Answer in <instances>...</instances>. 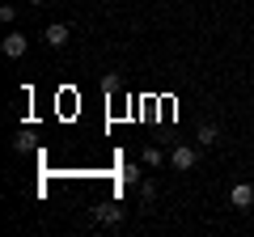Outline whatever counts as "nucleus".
<instances>
[{
	"mask_svg": "<svg viewBox=\"0 0 254 237\" xmlns=\"http://www.w3.org/2000/svg\"><path fill=\"white\" fill-rule=\"evenodd\" d=\"M254 203V186L250 182H237L233 191H229V208H237V212H246Z\"/></svg>",
	"mask_w": 254,
	"mask_h": 237,
	"instance_id": "1",
	"label": "nucleus"
},
{
	"mask_svg": "<svg viewBox=\"0 0 254 237\" xmlns=\"http://www.w3.org/2000/svg\"><path fill=\"white\" fill-rule=\"evenodd\" d=\"M26 34H17V30H13V34H4V43H0V51L9 55V59H21V55H26Z\"/></svg>",
	"mask_w": 254,
	"mask_h": 237,
	"instance_id": "2",
	"label": "nucleus"
},
{
	"mask_svg": "<svg viewBox=\"0 0 254 237\" xmlns=\"http://www.w3.org/2000/svg\"><path fill=\"white\" fill-rule=\"evenodd\" d=\"M170 165H174V170H182V174H187L190 165H195V148H187V144H182V148H174V153H170Z\"/></svg>",
	"mask_w": 254,
	"mask_h": 237,
	"instance_id": "3",
	"label": "nucleus"
},
{
	"mask_svg": "<svg viewBox=\"0 0 254 237\" xmlns=\"http://www.w3.org/2000/svg\"><path fill=\"white\" fill-rule=\"evenodd\" d=\"M93 216H98L102 225H119V220H123V208H115V203H98Z\"/></svg>",
	"mask_w": 254,
	"mask_h": 237,
	"instance_id": "4",
	"label": "nucleus"
},
{
	"mask_svg": "<svg viewBox=\"0 0 254 237\" xmlns=\"http://www.w3.org/2000/svg\"><path fill=\"white\" fill-rule=\"evenodd\" d=\"M216 140H220V131H216V123H203V127L195 131V144H199V148H212V144H216Z\"/></svg>",
	"mask_w": 254,
	"mask_h": 237,
	"instance_id": "5",
	"label": "nucleus"
},
{
	"mask_svg": "<svg viewBox=\"0 0 254 237\" xmlns=\"http://www.w3.org/2000/svg\"><path fill=\"white\" fill-rule=\"evenodd\" d=\"M47 47H64V43H68V26H64V21H55V26H47Z\"/></svg>",
	"mask_w": 254,
	"mask_h": 237,
	"instance_id": "6",
	"label": "nucleus"
},
{
	"mask_svg": "<svg viewBox=\"0 0 254 237\" xmlns=\"http://www.w3.org/2000/svg\"><path fill=\"white\" fill-rule=\"evenodd\" d=\"M140 161H144L148 170H157V165H161V148H144V157H140Z\"/></svg>",
	"mask_w": 254,
	"mask_h": 237,
	"instance_id": "7",
	"label": "nucleus"
},
{
	"mask_svg": "<svg viewBox=\"0 0 254 237\" xmlns=\"http://www.w3.org/2000/svg\"><path fill=\"white\" fill-rule=\"evenodd\" d=\"M140 199H157V182H153V178H144V182H140Z\"/></svg>",
	"mask_w": 254,
	"mask_h": 237,
	"instance_id": "8",
	"label": "nucleus"
},
{
	"mask_svg": "<svg viewBox=\"0 0 254 237\" xmlns=\"http://www.w3.org/2000/svg\"><path fill=\"white\" fill-rule=\"evenodd\" d=\"M30 4H43V0H30Z\"/></svg>",
	"mask_w": 254,
	"mask_h": 237,
	"instance_id": "9",
	"label": "nucleus"
}]
</instances>
